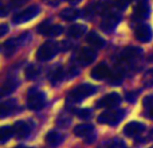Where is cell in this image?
<instances>
[{
	"label": "cell",
	"instance_id": "30bf717a",
	"mask_svg": "<svg viewBox=\"0 0 153 148\" xmlns=\"http://www.w3.org/2000/svg\"><path fill=\"white\" fill-rule=\"evenodd\" d=\"M91 77L94 79L102 81V79L110 78V77H111V70H110V67H109L106 64H98L97 66L91 70Z\"/></svg>",
	"mask_w": 153,
	"mask_h": 148
},
{
	"label": "cell",
	"instance_id": "f1b7e54d",
	"mask_svg": "<svg viewBox=\"0 0 153 148\" xmlns=\"http://www.w3.org/2000/svg\"><path fill=\"white\" fill-rule=\"evenodd\" d=\"M62 77H63V70H62V67H56L53 72V74H51V82H58L59 79H62Z\"/></svg>",
	"mask_w": 153,
	"mask_h": 148
},
{
	"label": "cell",
	"instance_id": "83f0119b",
	"mask_svg": "<svg viewBox=\"0 0 153 148\" xmlns=\"http://www.w3.org/2000/svg\"><path fill=\"white\" fill-rule=\"evenodd\" d=\"M74 114L78 117H82V119H86L91 114V111L87 108H79V109H74Z\"/></svg>",
	"mask_w": 153,
	"mask_h": 148
},
{
	"label": "cell",
	"instance_id": "7c38bea8",
	"mask_svg": "<svg viewBox=\"0 0 153 148\" xmlns=\"http://www.w3.org/2000/svg\"><path fill=\"white\" fill-rule=\"evenodd\" d=\"M145 131V125L143 123H138V121H132L129 124L125 125L124 128V133L126 136H130V138H134V136H138Z\"/></svg>",
	"mask_w": 153,
	"mask_h": 148
},
{
	"label": "cell",
	"instance_id": "836d02e7",
	"mask_svg": "<svg viewBox=\"0 0 153 148\" xmlns=\"http://www.w3.org/2000/svg\"><path fill=\"white\" fill-rule=\"evenodd\" d=\"M148 116L151 117V119H153V106H152L151 109H149V112H148Z\"/></svg>",
	"mask_w": 153,
	"mask_h": 148
},
{
	"label": "cell",
	"instance_id": "1f68e13d",
	"mask_svg": "<svg viewBox=\"0 0 153 148\" xmlns=\"http://www.w3.org/2000/svg\"><path fill=\"white\" fill-rule=\"evenodd\" d=\"M7 31H8V27H7V24H1V26H0V35H5L7 34Z\"/></svg>",
	"mask_w": 153,
	"mask_h": 148
},
{
	"label": "cell",
	"instance_id": "e575fe53",
	"mask_svg": "<svg viewBox=\"0 0 153 148\" xmlns=\"http://www.w3.org/2000/svg\"><path fill=\"white\" fill-rule=\"evenodd\" d=\"M67 1L71 3V4H78V3L81 1V0H67Z\"/></svg>",
	"mask_w": 153,
	"mask_h": 148
},
{
	"label": "cell",
	"instance_id": "ba28073f",
	"mask_svg": "<svg viewBox=\"0 0 153 148\" xmlns=\"http://www.w3.org/2000/svg\"><path fill=\"white\" fill-rule=\"evenodd\" d=\"M134 37L138 42H143V43L149 42L152 39V28L145 23L138 24L134 31Z\"/></svg>",
	"mask_w": 153,
	"mask_h": 148
},
{
	"label": "cell",
	"instance_id": "6da1fadb",
	"mask_svg": "<svg viewBox=\"0 0 153 148\" xmlns=\"http://www.w3.org/2000/svg\"><path fill=\"white\" fill-rule=\"evenodd\" d=\"M97 92V87H94L93 85L85 84V85H79V86L74 87L73 90H70L69 94H67V98L69 101H73V102H79V101L85 100L86 97L94 94Z\"/></svg>",
	"mask_w": 153,
	"mask_h": 148
},
{
	"label": "cell",
	"instance_id": "9a60e30c",
	"mask_svg": "<svg viewBox=\"0 0 153 148\" xmlns=\"http://www.w3.org/2000/svg\"><path fill=\"white\" fill-rule=\"evenodd\" d=\"M151 12V8H149L148 0H138L137 5L134 8V16L137 19H146Z\"/></svg>",
	"mask_w": 153,
	"mask_h": 148
},
{
	"label": "cell",
	"instance_id": "3957f363",
	"mask_svg": "<svg viewBox=\"0 0 153 148\" xmlns=\"http://www.w3.org/2000/svg\"><path fill=\"white\" fill-rule=\"evenodd\" d=\"M59 53V45L55 42H46L38 49L36 58L42 62L50 61Z\"/></svg>",
	"mask_w": 153,
	"mask_h": 148
},
{
	"label": "cell",
	"instance_id": "d6a6232c",
	"mask_svg": "<svg viewBox=\"0 0 153 148\" xmlns=\"http://www.w3.org/2000/svg\"><path fill=\"white\" fill-rule=\"evenodd\" d=\"M13 3H15V5H19V4H23L26 0H12Z\"/></svg>",
	"mask_w": 153,
	"mask_h": 148
},
{
	"label": "cell",
	"instance_id": "5bb4252c",
	"mask_svg": "<svg viewBox=\"0 0 153 148\" xmlns=\"http://www.w3.org/2000/svg\"><path fill=\"white\" fill-rule=\"evenodd\" d=\"M31 133V127L26 121H18L13 124V135L18 139H26Z\"/></svg>",
	"mask_w": 153,
	"mask_h": 148
},
{
	"label": "cell",
	"instance_id": "4316f807",
	"mask_svg": "<svg viewBox=\"0 0 153 148\" xmlns=\"http://www.w3.org/2000/svg\"><path fill=\"white\" fill-rule=\"evenodd\" d=\"M130 3H132V0H116V1H114V7L118 11H124L125 8L129 7Z\"/></svg>",
	"mask_w": 153,
	"mask_h": 148
},
{
	"label": "cell",
	"instance_id": "4dcf8cb0",
	"mask_svg": "<svg viewBox=\"0 0 153 148\" xmlns=\"http://www.w3.org/2000/svg\"><path fill=\"white\" fill-rule=\"evenodd\" d=\"M145 82L149 85H153V69L145 74Z\"/></svg>",
	"mask_w": 153,
	"mask_h": 148
},
{
	"label": "cell",
	"instance_id": "7a4b0ae2",
	"mask_svg": "<svg viewBox=\"0 0 153 148\" xmlns=\"http://www.w3.org/2000/svg\"><path fill=\"white\" fill-rule=\"evenodd\" d=\"M46 104V94L36 87H32L28 90L27 94V106L31 111H40Z\"/></svg>",
	"mask_w": 153,
	"mask_h": 148
},
{
	"label": "cell",
	"instance_id": "f546056e",
	"mask_svg": "<svg viewBox=\"0 0 153 148\" xmlns=\"http://www.w3.org/2000/svg\"><path fill=\"white\" fill-rule=\"evenodd\" d=\"M143 104H144V106H149V108H152L153 106V96H146V97L144 98Z\"/></svg>",
	"mask_w": 153,
	"mask_h": 148
},
{
	"label": "cell",
	"instance_id": "cb8c5ba5",
	"mask_svg": "<svg viewBox=\"0 0 153 148\" xmlns=\"http://www.w3.org/2000/svg\"><path fill=\"white\" fill-rule=\"evenodd\" d=\"M15 108V101H7V102H1V105H0V116L1 117H5L8 116V114L12 113V109Z\"/></svg>",
	"mask_w": 153,
	"mask_h": 148
},
{
	"label": "cell",
	"instance_id": "8fae6325",
	"mask_svg": "<svg viewBox=\"0 0 153 148\" xmlns=\"http://www.w3.org/2000/svg\"><path fill=\"white\" fill-rule=\"evenodd\" d=\"M95 57H97V54H95V51L93 49L83 47L78 54V62L81 65H83V66H86V65H90L95 61Z\"/></svg>",
	"mask_w": 153,
	"mask_h": 148
},
{
	"label": "cell",
	"instance_id": "2e32d148",
	"mask_svg": "<svg viewBox=\"0 0 153 148\" xmlns=\"http://www.w3.org/2000/svg\"><path fill=\"white\" fill-rule=\"evenodd\" d=\"M143 54V50L140 47H126L124 51H122L121 57L124 61H128V62H133L136 59H138Z\"/></svg>",
	"mask_w": 153,
	"mask_h": 148
},
{
	"label": "cell",
	"instance_id": "8992f818",
	"mask_svg": "<svg viewBox=\"0 0 153 148\" xmlns=\"http://www.w3.org/2000/svg\"><path fill=\"white\" fill-rule=\"evenodd\" d=\"M38 31L42 35H47V37H58L63 32V27L58 26V24H50L48 22L42 23L38 27Z\"/></svg>",
	"mask_w": 153,
	"mask_h": 148
},
{
	"label": "cell",
	"instance_id": "5b68a950",
	"mask_svg": "<svg viewBox=\"0 0 153 148\" xmlns=\"http://www.w3.org/2000/svg\"><path fill=\"white\" fill-rule=\"evenodd\" d=\"M38 13H39V7H38V5H31V7L23 10L22 12L16 13V15L13 16L12 22L15 24L26 23V22H28V20H32V19H34Z\"/></svg>",
	"mask_w": 153,
	"mask_h": 148
},
{
	"label": "cell",
	"instance_id": "44dd1931",
	"mask_svg": "<svg viewBox=\"0 0 153 148\" xmlns=\"http://www.w3.org/2000/svg\"><path fill=\"white\" fill-rule=\"evenodd\" d=\"M85 32H86V26H85V24H73V26H70L69 28H67L69 37L75 38V39L81 38Z\"/></svg>",
	"mask_w": 153,
	"mask_h": 148
},
{
	"label": "cell",
	"instance_id": "d590c367",
	"mask_svg": "<svg viewBox=\"0 0 153 148\" xmlns=\"http://www.w3.org/2000/svg\"><path fill=\"white\" fill-rule=\"evenodd\" d=\"M15 148H27V147H22V146H19V147H15Z\"/></svg>",
	"mask_w": 153,
	"mask_h": 148
},
{
	"label": "cell",
	"instance_id": "ffe728a7",
	"mask_svg": "<svg viewBox=\"0 0 153 148\" xmlns=\"http://www.w3.org/2000/svg\"><path fill=\"white\" fill-rule=\"evenodd\" d=\"M16 87H18V82H16V79L15 78H8L7 81L3 84L1 90H0V94H1V97H5V96L11 94Z\"/></svg>",
	"mask_w": 153,
	"mask_h": 148
},
{
	"label": "cell",
	"instance_id": "d4e9b609",
	"mask_svg": "<svg viewBox=\"0 0 153 148\" xmlns=\"http://www.w3.org/2000/svg\"><path fill=\"white\" fill-rule=\"evenodd\" d=\"M12 135H13V127L5 125V127L0 128V141H1V143H5Z\"/></svg>",
	"mask_w": 153,
	"mask_h": 148
},
{
	"label": "cell",
	"instance_id": "277c9868",
	"mask_svg": "<svg viewBox=\"0 0 153 148\" xmlns=\"http://www.w3.org/2000/svg\"><path fill=\"white\" fill-rule=\"evenodd\" d=\"M125 112L122 109H108V111L102 112L98 116V121L101 124H108V125H116L124 119Z\"/></svg>",
	"mask_w": 153,
	"mask_h": 148
},
{
	"label": "cell",
	"instance_id": "4fadbf2b",
	"mask_svg": "<svg viewBox=\"0 0 153 148\" xmlns=\"http://www.w3.org/2000/svg\"><path fill=\"white\" fill-rule=\"evenodd\" d=\"M23 43H24V39L22 37L16 38V39H10V40H7V42L3 43L1 50H3V53H4L5 57H10L11 54L15 53L16 49H18L20 45H23Z\"/></svg>",
	"mask_w": 153,
	"mask_h": 148
},
{
	"label": "cell",
	"instance_id": "d6986e66",
	"mask_svg": "<svg viewBox=\"0 0 153 148\" xmlns=\"http://www.w3.org/2000/svg\"><path fill=\"white\" fill-rule=\"evenodd\" d=\"M46 141H47V144L50 147H58L63 141V136L59 132H56V131H51L46 136Z\"/></svg>",
	"mask_w": 153,
	"mask_h": 148
},
{
	"label": "cell",
	"instance_id": "e0dca14e",
	"mask_svg": "<svg viewBox=\"0 0 153 148\" xmlns=\"http://www.w3.org/2000/svg\"><path fill=\"white\" fill-rule=\"evenodd\" d=\"M86 42L89 43L91 47H94V49H102V47H105V40H103L102 38H101L100 35H98L97 32H94V31L89 32V34L86 35Z\"/></svg>",
	"mask_w": 153,
	"mask_h": 148
},
{
	"label": "cell",
	"instance_id": "9c48e42d",
	"mask_svg": "<svg viewBox=\"0 0 153 148\" xmlns=\"http://www.w3.org/2000/svg\"><path fill=\"white\" fill-rule=\"evenodd\" d=\"M120 19H121V16H120L118 13H116V12L108 13V15L103 18L102 23H101V28H102L103 31H106V32L111 31V30L116 28V26L118 24Z\"/></svg>",
	"mask_w": 153,
	"mask_h": 148
},
{
	"label": "cell",
	"instance_id": "52a82bcc",
	"mask_svg": "<svg viewBox=\"0 0 153 148\" xmlns=\"http://www.w3.org/2000/svg\"><path fill=\"white\" fill-rule=\"evenodd\" d=\"M121 102V97L117 93H110V94H106L101 98L97 102L98 108H116L120 105Z\"/></svg>",
	"mask_w": 153,
	"mask_h": 148
},
{
	"label": "cell",
	"instance_id": "ac0fdd59",
	"mask_svg": "<svg viewBox=\"0 0 153 148\" xmlns=\"http://www.w3.org/2000/svg\"><path fill=\"white\" fill-rule=\"evenodd\" d=\"M93 125L91 124H81L76 125L74 128V135L79 136V138H89L90 135H93Z\"/></svg>",
	"mask_w": 153,
	"mask_h": 148
},
{
	"label": "cell",
	"instance_id": "603a6c76",
	"mask_svg": "<svg viewBox=\"0 0 153 148\" xmlns=\"http://www.w3.org/2000/svg\"><path fill=\"white\" fill-rule=\"evenodd\" d=\"M59 16H61V19H63L66 22H73L79 16V11L75 10V8H65L63 11H61Z\"/></svg>",
	"mask_w": 153,
	"mask_h": 148
},
{
	"label": "cell",
	"instance_id": "484cf974",
	"mask_svg": "<svg viewBox=\"0 0 153 148\" xmlns=\"http://www.w3.org/2000/svg\"><path fill=\"white\" fill-rule=\"evenodd\" d=\"M24 75H26L27 79H34L35 77L38 75L36 66H34V65H30V66H27L26 70H24Z\"/></svg>",
	"mask_w": 153,
	"mask_h": 148
},
{
	"label": "cell",
	"instance_id": "7402d4cb",
	"mask_svg": "<svg viewBox=\"0 0 153 148\" xmlns=\"http://www.w3.org/2000/svg\"><path fill=\"white\" fill-rule=\"evenodd\" d=\"M110 7H111L110 0H100V1L97 3V5H95L94 12L100 13V15H108V13L111 12Z\"/></svg>",
	"mask_w": 153,
	"mask_h": 148
}]
</instances>
